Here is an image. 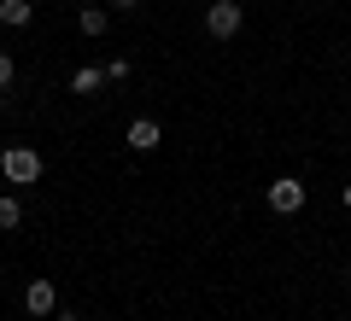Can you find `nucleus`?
<instances>
[{
	"mask_svg": "<svg viewBox=\"0 0 351 321\" xmlns=\"http://www.w3.org/2000/svg\"><path fill=\"white\" fill-rule=\"evenodd\" d=\"M129 146H135V152H158V140H164V129L158 123H152V117H135V123H129Z\"/></svg>",
	"mask_w": 351,
	"mask_h": 321,
	"instance_id": "nucleus-5",
	"label": "nucleus"
},
{
	"mask_svg": "<svg viewBox=\"0 0 351 321\" xmlns=\"http://www.w3.org/2000/svg\"><path fill=\"white\" fill-rule=\"evenodd\" d=\"M135 6H141V0H112V12H135Z\"/></svg>",
	"mask_w": 351,
	"mask_h": 321,
	"instance_id": "nucleus-12",
	"label": "nucleus"
},
{
	"mask_svg": "<svg viewBox=\"0 0 351 321\" xmlns=\"http://www.w3.org/2000/svg\"><path fill=\"white\" fill-rule=\"evenodd\" d=\"M53 321H82V316H76V309H64V304H59V309H53Z\"/></svg>",
	"mask_w": 351,
	"mask_h": 321,
	"instance_id": "nucleus-11",
	"label": "nucleus"
},
{
	"mask_svg": "<svg viewBox=\"0 0 351 321\" xmlns=\"http://www.w3.org/2000/svg\"><path fill=\"white\" fill-rule=\"evenodd\" d=\"M29 18H36V6H29V0H0V24H6V29H24Z\"/></svg>",
	"mask_w": 351,
	"mask_h": 321,
	"instance_id": "nucleus-6",
	"label": "nucleus"
},
{
	"mask_svg": "<svg viewBox=\"0 0 351 321\" xmlns=\"http://www.w3.org/2000/svg\"><path fill=\"white\" fill-rule=\"evenodd\" d=\"M24 309L29 316H53V309H59V286L53 281H29L24 286Z\"/></svg>",
	"mask_w": 351,
	"mask_h": 321,
	"instance_id": "nucleus-4",
	"label": "nucleus"
},
{
	"mask_svg": "<svg viewBox=\"0 0 351 321\" xmlns=\"http://www.w3.org/2000/svg\"><path fill=\"white\" fill-rule=\"evenodd\" d=\"M18 222H24V205L6 193V198H0V228H18Z\"/></svg>",
	"mask_w": 351,
	"mask_h": 321,
	"instance_id": "nucleus-9",
	"label": "nucleus"
},
{
	"mask_svg": "<svg viewBox=\"0 0 351 321\" xmlns=\"http://www.w3.org/2000/svg\"><path fill=\"white\" fill-rule=\"evenodd\" d=\"M100 88H106V70H100V64H88V70L71 76V94H100Z\"/></svg>",
	"mask_w": 351,
	"mask_h": 321,
	"instance_id": "nucleus-7",
	"label": "nucleus"
},
{
	"mask_svg": "<svg viewBox=\"0 0 351 321\" xmlns=\"http://www.w3.org/2000/svg\"><path fill=\"white\" fill-rule=\"evenodd\" d=\"M0 175H6L12 187L41 181V152L36 146H6V152H0Z\"/></svg>",
	"mask_w": 351,
	"mask_h": 321,
	"instance_id": "nucleus-1",
	"label": "nucleus"
},
{
	"mask_svg": "<svg viewBox=\"0 0 351 321\" xmlns=\"http://www.w3.org/2000/svg\"><path fill=\"white\" fill-rule=\"evenodd\" d=\"M12 76H18V64H12V53H0V88H12Z\"/></svg>",
	"mask_w": 351,
	"mask_h": 321,
	"instance_id": "nucleus-10",
	"label": "nucleus"
},
{
	"mask_svg": "<svg viewBox=\"0 0 351 321\" xmlns=\"http://www.w3.org/2000/svg\"><path fill=\"white\" fill-rule=\"evenodd\" d=\"M263 198H269V210H276V216H299L311 193H304V181H299V175H276Z\"/></svg>",
	"mask_w": 351,
	"mask_h": 321,
	"instance_id": "nucleus-2",
	"label": "nucleus"
},
{
	"mask_svg": "<svg viewBox=\"0 0 351 321\" xmlns=\"http://www.w3.org/2000/svg\"><path fill=\"white\" fill-rule=\"evenodd\" d=\"M76 24H82V36H106V12H100V6H82Z\"/></svg>",
	"mask_w": 351,
	"mask_h": 321,
	"instance_id": "nucleus-8",
	"label": "nucleus"
},
{
	"mask_svg": "<svg viewBox=\"0 0 351 321\" xmlns=\"http://www.w3.org/2000/svg\"><path fill=\"white\" fill-rule=\"evenodd\" d=\"M339 205H351V187H346V193H339Z\"/></svg>",
	"mask_w": 351,
	"mask_h": 321,
	"instance_id": "nucleus-13",
	"label": "nucleus"
},
{
	"mask_svg": "<svg viewBox=\"0 0 351 321\" xmlns=\"http://www.w3.org/2000/svg\"><path fill=\"white\" fill-rule=\"evenodd\" d=\"M240 24H246V6L240 0H211V12H205V29H211L217 41H234Z\"/></svg>",
	"mask_w": 351,
	"mask_h": 321,
	"instance_id": "nucleus-3",
	"label": "nucleus"
}]
</instances>
